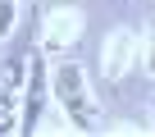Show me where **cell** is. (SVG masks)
I'll return each instance as SVG.
<instances>
[{
  "label": "cell",
  "mask_w": 155,
  "mask_h": 137,
  "mask_svg": "<svg viewBox=\"0 0 155 137\" xmlns=\"http://www.w3.org/2000/svg\"><path fill=\"white\" fill-rule=\"evenodd\" d=\"M55 96H59V105L68 110V119H73L78 132H91V128H96V105H91V96H87L82 64H59V68H55Z\"/></svg>",
  "instance_id": "6da1fadb"
},
{
  "label": "cell",
  "mask_w": 155,
  "mask_h": 137,
  "mask_svg": "<svg viewBox=\"0 0 155 137\" xmlns=\"http://www.w3.org/2000/svg\"><path fill=\"white\" fill-rule=\"evenodd\" d=\"M23 55H28V68H32L28 101H23V132H32V123L41 114V92H46V59H41V50H23Z\"/></svg>",
  "instance_id": "7a4b0ae2"
},
{
  "label": "cell",
  "mask_w": 155,
  "mask_h": 137,
  "mask_svg": "<svg viewBox=\"0 0 155 137\" xmlns=\"http://www.w3.org/2000/svg\"><path fill=\"white\" fill-rule=\"evenodd\" d=\"M9 28H14V5L0 0V37H9Z\"/></svg>",
  "instance_id": "3957f363"
}]
</instances>
